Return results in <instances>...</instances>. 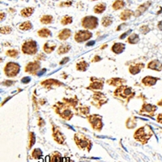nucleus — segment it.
<instances>
[{
    "label": "nucleus",
    "mask_w": 162,
    "mask_h": 162,
    "mask_svg": "<svg viewBox=\"0 0 162 162\" xmlns=\"http://www.w3.org/2000/svg\"><path fill=\"white\" fill-rule=\"evenodd\" d=\"M19 65L16 62H8L4 67V72L6 76L8 77H14L19 73Z\"/></svg>",
    "instance_id": "obj_2"
},
{
    "label": "nucleus",
    "mask_w": 162,
    "mask_h": 162,
    "mask_svg": "<svg viewBox=\"0 0 162 162\" xmlns=\"http://www.w3.org/2000/svg\"><path fill=\"white\" fill-rule=\"evenodd\" d=\"M37 34L41 37H49L51 35V32L48 29H42L41 30H39Z\"/></svg>",
    "instance_id": "obj_30"
},
{
    "label": "nucleus",
    "mask_w": 162,
    "mask_h": 162,
    "mask_svg": "<svg viewBox=\"0 0 162 162\" xmlns=\"http://www.w3.org/2000/svg\"><path fill=\"white\" fill-rule=\"evenodd\" d=\"M157 121H158L159 123H162V113L158 115V117H157Z\"/></svg>",
    "instance_id": "obj_44"
},
{
    "label": "nucleus",
    "mask_w": 162,
    "mask_h": 162,
    "mask_svg": "<svg viewBox=\"0 0 162 162\" xmlns=\"http://www.w3.org/2000/svg\"><path fill=\"white\" fill-rule=\"evenodd\" d=\"M106 8V5H105V3H98L97 5L94 6L93 11L97 14H100V13H102L105 11V10Z\"/></svg>",
    "instance_id": "obj_22"
},
{
    "label": "nucleus",
    "mask_w": 162,
    "mask_h": 162,
    "mask_svg": "<svg viewBox=\"0 0 162 162\" xmlns=\"http://www.w3.org/2000/svg\"><path fill=\"white\" fill-rule=\"evenodd\" d=\"M115 95H119L123 97H129L130 95H132V90L130 87H126V86H121V87H118L117 90L114 92Z\"/></svg>",
    "instance_id": "obj_9"
},
{
    "label": "nucleus",
    "mask_w": 162,
    "mask_h": 162,
    "mask_svg": "<svg viewBox=\"0 0 162 162\" xmlns=\"http://www.w3.org/2000/svg\"><path fill=\"white\" fill-rule=\"evenodd\" d=\"M89 123L92 124L93 129L97 130H100L102 128V122H101V117L99 115H91L87 118Z\"/></svg>",
    "instance_id": "obj_8"
},
{
    "label": "nucleus",
    "mask_w": 162,
    "mask_h": 162,
    "mask_svg": "<svg viewBox=\"0 0 162 162\" xmlns=\"http://www.w3.org/2000/svg\"><path fill=\"white\" fill-rule=\"evenodd\" d=\"M92 1H96V0H92Z\"/></svg>",
    "instance_id": "obj_51"
},
{
    "label": "nucleus",
    "mask_w": 162,
    "mask_h": 162,
    "mask_svg": "<svg viewBox=\"0 0 162 162\" xmlns=\"http://www.w3.org/2000/svg\"><path fill=\"white\" fill-rule=\"evenodd\" d=\"M97 60H100V58H99V57H97H97L93 59V62H97Z\"/></svg>",
    "instance_id": "obj_49"
},
{
    "label": "nucleus",
    "mask_w": 162,
    "mask_h": 162,
    "mask_svg": "<svg viewBox=\"0 0 162 162\" xmlns=\"http://www.w3.org/2000/svg\"><path fill=\"white\" fill-rule=\"evenodd\" d=\"M75 140L76 144L79 146V148L81 149H87V147L91 148V145H92L89 139L80 133H78L75 135Z\"/></svg>",
    "instance_id": "obj_3"
},
{
    "label": "nucleus",
    "mask_w": 162,
    "mask_h": 162,
    "mask_svg": "<svg viewBox=\"0 0 162 162\" xmlns=\"http://www.w3.org/2000/svg\"><path fill=\"white\" fill-rule=\"evenodd\" d=\"M124 82V80L119 79V78H115V79H112L108 81V84L112 85V86H120L121 84Z\"/></svg>",
    "instance_id": "obj_26"
},
{
    "label": "nucleus",
    "mask_w": 162,
    "mask_h": 162,
    "mask_svg": "<svg viewBox=\"0 0 162 162\" xmlns=\"http://www.w3.org/2000/svg\"><path fill=\"white\" fill-rule=\"evenodd\" d=\"M139 30H140V32H142V33H143V34H146L147 32H149L148 27V26H146V25L142 26V27L139 29Z\"/></svg>",
    "instance_id": "obj_40"
},
{
    "label": "nucleus",
    "mask_w": 162,
    "mask_h": 162,
    "mask_svg": "<svg viewBox=\"0 0 162 162\" xmlns=\"http://www.w3.org/2000/svg\"><path fill=\"white\" fill-rule=\"evenodd\" d=\"M156 110V107L155 105H152L147 104V105H144L143 106L142 110H141L140 112H141V113H148L153 115V113L155 112Z\"/></svg>",
    "instance_id": "obj_16"
},
{
    "label": "nucleus",
    "mask_w": 162,
    "mask_h": 162,
    "mask_svg": "<svg viewBox=\"0 0 162 162\" xmlns=\"http://www.w3.org/2000/svg\"><path fill=\"white\" fill-rule=\"evenodd\" d=\"M152 135V131L151 128L148 126H143L139 130H137V131L135 134V139L138 140L142 143H145L147 141L150 139V137Z\"/></svg>",
    "instance_id": "obj_1"
},
{
    "label": "nucleus",
    "mask_w": 162,
    "mask_h": 162,
    "mask_svg": "<svg viewBox=\"0 0 162 162\" xmlns=\"http://www.w3.org/2000/svg\"><path fill=\"white\" fill-rule=\"evenodd\" d=\"M53 21V17L51 16H42L41 18V22L44 24H50Z\"/></svg>",
    "instance_id": "obj_32"
},
{
    "label": "nucleus",
    "mask_w": 162,
    "mask_h": 162,
    "mask_svg": "<svg viewBox=\"0 0 162 162\" xmlns=\"http://www.w3.org/2000/svg\"><path fill=\"white\" fill-rule=\"evenodd\" d=\"M33 11H34L33 7H27V8H24V9L21 11V15L24 17H29V16L32 15Z\"/></svg>",
    "instance_id": "obj_28"
},
{
    "label": "nucleus",
    "mask_w": 162,
    "mask_h": 162,
    "mask_svg": "<svg viewBox=\"0 0 162 162\" xmlns=\"http://www.w3.org/2000/svg\"><path fill=\"white\" fill-rule=\"evenodd\" d=\"M54 137L55 140L58 143H63L65 141L64 135L62 134L59 130H55L54 133Z\"/></svg>",
    "instance_id": "obj_21"
},
{
    "label": "nucleus",
    "mask_w": 162,
    "mask_h": 162,
    "mask_svg": "<svg viewBox=\"0 0 162 162\" xmlns=\"http://www.w3.org/2000/svg\"><path fill=\"white\" fill-rule=\"evenodd\" d=\"M70 49H71V46L67 44H62L59 46V48L58 49V53L59 54H66V53H67L69 50H70Z\"/></svg>",
    "instance_id": "obj_23"
},
{
    "label": "nucleus",
    "mask_w": 162,
    "mask_h": 162,
    "mask_svg": "<svg viewBox=\"0 0 162 162\" xmlns=\"http://www.w3.org/2000/svg\"><path fill=\"white\" fill-rule=\"evenodd\" d=\"M124 6H125V2H124L123 0H116L114 3H113V6H113V10L117 11V10L123 8Z\"/></svg>",
    "instance_id": "obj_24"
},
{
    "label": "nucleus",
    "mask_w": 162,
    "mask_h": 162,
    "mask_svg": "<svg viewBox=\"0 0 162 162\" xmlns=\"http://www.w3.org/2000/svg\"><path fill=\"white\" fill-rule=\"evenodd\" d=\"M45 71H46V70H45V69H44L43 71H41L40 72H39V73H37V75H41L43 74V73H45Z\"/></svg>",
    "instance_id": "obj_47"
},
{
    "label": "nucleus",
    "mask_w": 162,
    "mask_h": 162,
    "mask_svg": "<svg viewBox=\"0 0 162 162\" xmlns=\"http://www.w3.org/2000/svg\"><path fill=\"white\" fill-rule=\"evenodd\" d=\"M71 5V1H67V2H63V3H61V4L59 5L60 6H70Z\"/></svg>",
    "instance_id": "obj_41"
},
{
    "label": "nucleus",
    "mask_w": 162,
    "mask_h": 162,
    "mask_svg": "<svg viewBox=\"0 0 162 162\" xmlns=\"http://www.w3.org/2000/svg\"><path fill=\"white\" fill-rule=\"evenodd\" d=\"M56 48V43L53 42H48L45 43L44 45V47H43V49L44 51L46 53V54H50L51 52H53L54 50V49Z\"/></svg>",
    "instance_id": "obj_14"
},
{
    "label": "nucleus",
    "mask_w": 162,
    "mask_h": 162,
    "mask_svg": "<svg viewBox=\"0 0 162 162\" xmlns=\"http://www.w3.org/2000/svg\"><path fill=\"white\" fill-rule=\"evenodd\" d=\"M112 23H113V19L110 16H105L102 19V25L105 26V27L110 26Z\"/></svg>",
    "instance_id": "obj_33"
},
{
    "label": "nucleus",
    "mask_w": 162,
    "mask_h": 162,
    "mask_svg": "<svg viewBox=\"0 0 162 162\" xmlns=\"http://www.w3.org/2000/svg\"><path fill=\"white\" fill-rule=\"evenodd\" d=\"M6 54L7 56L11 57V58H16V57H17V55L19 54V52L16 49H9L6 52Z\"/></svg>",
    "instance_id": "obj_36"
},
{
    "label": "nucleus",
    "mask_w": 162,
    "mask_h": 162,
    "mask_svg": "<svg viewBox=\"0 0 162 162\" xmlns=\"http://www.w3.org/2000/svg\"><path fill=\"white\" fill-rule=\"evenodd\" d=\"M19 29L21 30H24V31H27V30H29V29H32V24L30 21H26V22L23 23L19 25Z\"/></svg>",
    "instance_id": "obj_31"
},
{
    "label": "nucleus",
    "mask_w": 162,
    "mask_h": 162,
    "mask_svg": "<svg viewBox=\"0 0 162 162\" xmlns=\"http://www.w3.org/2000/svg\"><path fill=\"white\" fill-rule=\"evenodd\" d=\"M51 161H62V156L60 155V153L58 152H54L52 155Z\"/></svg>",
    "instance_id": "obj_34"
},
{
    "label": "nucleus",
    "mask_w": 162,
    "mask_h": 162,
    "mask_svg": "<svg viewBox=\"0 0 162 162\" xmlns=\"http://www.w3.org/2000/svg\"><path fill=\"white\" fill-rule=\"evenodd\" d=\"M71 23H72V18H71V16H65L61 19V24H63V25H66V24H71Z\"/></svg>",
    "instance_id": "obj_35"
},
{
    "label": "nucleus",
    "mask_w": 162,
    "mask_h": 162,
    "mask_svg": "<svg viewBox=\"0 0 162 162\" xmlns=\"http://www.w3.org/2000/svg\"><path fill=\"white\" fill-rule=\"evenodd\" d=\"M88 67V64L85 61H81L80 62H78L76 65V68L78 71H84L87 70V68Z\"/></svg>",
    "instance_id": "obj_29"
},
{
    "label": "nucleus",
    "mask_w": 162,
    "mask_h": 162,
    "mask_svg": "<svg viewBox=\"0 0 162 162\" xmlns=\"http://www.w3.org/2000/svg\"><path fill=\"white\" fill-rule=\"evenodd\" d=\"M71 35V30L67 29H64L63 30H62L61 32H59V34H58V38L60 39V40H62V41H64V40H67V38H69Z\"/></svg>",
    "instance_id": "obj_17"
},
{
    "label": "nucleus",
    "mask_w": 162,
    "mask_h": 162,
    "mask_svg": "<svg viewBox=\"0 0 162 162\" xmlns=\"http://www.w3.org/2000/svg\"><path fill=\"white\" fill-rule=\"evenodd\" d=\"M134 14L135 13L133 12L132 11H130V10H124L123 12L121 13V15H120V19H122V20H126V19H130Z\"/></svg>",
    "instance_id": "obj_19"
},
{
    "label": "nucleus",
    "mask_w": 162,
    "mask_h": 162,
    "mask_svg": "<svg viewBox=\"0 0 162 162\" xmlns=\"http://www.w3.org/2000/svg\"><path fill=\"white\" fill-rule=\"evenodd\" d=\"M22 51L25 54H35L37 51V45L34 41L24 42L22 45Z\"/></svg>",
    "instance_id": "obj_4"
},
{
    "label": "nucleus",
    "mask_w": 162,
    "mask_h": 162,
    "mask_svg": "<svg viewBox=\"0 0 162 162\" xmlns=\"http://www.w3.org/2000/svg\"><path fill=\"white\" fill-rule=\"evenodd\" d=\"M29 81H30V78L29 77H25L22 79V82L23 83H28Z\"/></svg>",
    "instance_id": "obj_43"
},
{
    "label": "nucleus",
    "mask_w": 162,
    "mask_h": 162,
    "mask_svg": "<svg viewBox=\"0 0 162 162\" xmlns=\"http://www.w3.org/2000/svg\"><path fill=\"white\" fill-rule=\"evenodd\" d=\"M59 105V106H57L56 105V112L60 114V116L64 118L66 120H70L71 118V117L73 115V113L71 112V110H69V108L67 106H65L64 105H62L61 103H58Z\"/></svg>",
    "instance_id": "obj_5"
},
{
    "label": "nucleus",
    "mask_w": 162,
    "mask_h": 162,
    "mask_svg": "<svg viewBox=\"0 0 162 162\" xmlns=\"http://www.w3.org/2000/svg\"><path fill=\"white\" fill-rule=\"evenodd\" d=\"M144 67V65L143 64L133 65V66H130V67L129 71L131 74L136 75L140 72L141 69H142V67Z\"/></svg>",
    "instance_id": "obj_20"
},
{
    "label": "nucleus",
    "mask_w": 162,
    "mask_h": 162,
    "mask_svg": "<svg viewBox=\"0 0 162 162\" xmlns=\"http://www.w3.org/2000/svg\"><path fill=\"white\" fill-rule=\"evenodd\" d=\"M125 49V45L123 43H115L112 46V51L115 54H121Z\"/></svg>",
    "instance_id": "obj_18"
},
{
    "label": "nucleus",
    "mask_w": 162,
    "mask_h": 162,
    "mask_svg": "<svg viewBox=\"0 0 162 162\" xmlns=\"http://www.w3.org/2000/svg\"><path fill=\"white\" fill-rule=\"evenodd\" d=\"M67 60H69V58H65L64 59H63V60H62V61L61 62H60V64H63V63H65V62H65V61H67Z\"/></svg>",
    "instance_id": "obj_46"
},
{
    "label": "nucleus",
    "mask_w": 162,
    "mask_h": 162,
    "mask_svg": "<svg viewBox=\"0 0 162 162\" xmlns=\"http://www.w3.org/2000/svg\"><path fill=\"white\" fill-rule=\"evenodd\" d=\"M139 41V37L138 34L136 33H133L129 36V37L127 39V42H129L130 44H136L138 43Z\"/></svg>",
    "instance_id": "obj_25"
},
{
    "label": "nucleus",
    "mask_w": 162,
    "mask_h": 162,
    "mask_svg": "<svg viewBox=\"0 0 162 162\" xmlns=\"http://www.w3.org/2000/svg\"><path fill=\"white\" fill-rule=\"evenodd\" d=\"M40 62H29V64L26 66L25 71L32 74H35L36 71H38L40 68Z\"/></svg>",
    "instance_id": "obj_11"
},
{
    "label": "nucleus",
    "mask_w": 162,
    "mask_h": 162,
    "mask_svg": "<svg viewBox=\"0 0 162 162\" xmlns=\"http://www.w3.org/2000/svg\"><path fill=\"white\" fill-rule=\"evenodd\" d=\"M148 67L152 70H155V71H161L162 70V63L161 62L157 61V60H154V61L150 62L148 65Z\"/></svg>",
    "instance_id": "obj_13"
},
{
    "label": "nucleus",
    "mask_w": 162,
    "mask_h": 162,
    "mask_svg": "<svg viewBox=\"0 0 162 162\" xmlns=\"http://www.w3.org/2000/svg\"><path fill=\"white\" fill-rule=\"evenodd\" d=\"M95 44V42H90L89 43H87V46H89V45H92Z\"/></svg>",
    "instance_id": "obj_48"
},
{
    "label": "nucleus",
    "mask_w": 162,
    "mask_h": 162,
    "mask_svg": "<svg viewBox=\"0 0 162 162\" xmlns=\"http://www.w3.org/2000/svg\"><path fill=\"white\" fill-rule=\"evenodd\" d=\"M11 32V28L9 26H5L1 28V33L2 34H8Z\"/></svg>",
    "instance_id": "obj_38"
},
{
    "label": "nucleus",
    "mask_w": 162,
    "mask_h": 162,
    "mask_svg": "<svg viewBox=\"0 0 162 162\" xmlns=\"http://www.w3.org/2000/svg\"><path fill=\"white\" fill-rule=\"evenodd\" d=\"M158 80L157 78L152 77V76H146L145 78L143 79V84L146 86H152L156 83V81Z\"/></svg>",
    "instance_id": "obj_15"
},
{
    "label": "nucleus",
    "mask_w": 162,
    "mask_h": 162,
    "mask_svg": "<svg viewBox=\"0 0 162 162\" xmlns=\"http://www.w3.org/2000/svg\"><path fill=\"white\" fill-rule=\"evenodd\" d=\"M150 5H151V2H147V3H144L143 4H142V5H140V6L137 8V10H136V12L135 13V16H139L140 15H142L143 13L148 10V8L150 6Z\"/></svg>",
    "instance_id": "obj_12"
},
{
    "label": "nucleus",
    "mask_w": 162,
    "mask_h": 162,
    "mask_svg": "<svg viewBox=\"0 0 162 162\" xmlns=\"http://www.w3.org/2000/svg\"><path fill=\"white\" fill-rule=\"evenodd\" d=\"M29 138H30V143H29V148H32V146L34 144V143H35L36 139H35V135H34V134H33V132H31L30 133V135H29Z\"/></svg>",
    "instance_id": "obj_39"
},
{
    "label": "nucleus",
    "mask_w": 162,
    "mask_h": 162,
    "mask_svg": "<svg viewBox=\"0 0 162 162\" xmlns=\"http://www.w3.org/2000/svg\"><path fill=\"white\" fill-rule=\"evenodd\" d=\"M130 32H131V30H129V31H128V32H125V33H123V35L121 36V37H120V39H123V38H125V37H126V36L128 35V34H129V33H130Z\"/></svg>",
    "instance_id": "obj_42"
},
{
    "label": "nucleus",
    "mask_w": 162,
    "mask_h": 162,
    "mask_svg": "<svg viewBox=\"0 0 162 162\" xmlns=\"http://www.w3.org/2000/svg\"><path fill=\"white\" fill-rule=\"evenodd\" d=\"M158 29H160V30H162V20L161 21V22H159L158 24Z\"/></svg>",
    "instance_id": "obj_45"
},
{
    "label": "nucleus",
    "mask_w": 162,
    "mask_h": 162,
    "mask_svg": "<svg viewBox=\"0 0 162 162\" xmlns=\"http://www.w3.org/2000/svg\"><path fill=\"white\" fill-rule=\"evenodd\" d=\"M93 104L97 107V108H100L103 104H105L107 101L106 97H105V95L103 93H100V92H97L95 93L93 96Z\"/></svg>",
    "instance_id": "obj_10"
},
{
    "label": "nucleus",
    "mask_w": 162,
    "mask_h": 162,
    "mask_svg": "<svg viewBox=\"0 0 162 162\" xmlns=\"http://www.w3.org/2000/svg\"><path fill=\"white\" fill-rule=\"evenodd\" d=\"M42 152L41 151V149L37 148L34 149V151L32 152V156L35 159H40L42 157Z\"/></svg>",
    "instance_id": "obj_37"
},
{
    "label": "nucleus",
    "mask_w": 162,
    "mask_h": 162,
    "mask_svg": "<svg viewBox=\"0 0 162 162\" xmlns=\"http://www.w3.org/2000/svg\"><path fill=\"white\" fill-rule=\"evenodd\" d=\"M89 87L91 88H93V89H101L103 87V83L100 80L92 81L89 85Z\"/></svg>",
    "instance_id": "obj_27"
},
{
    "label": "nucleus",
    "mask_w": 162,
    "mask_h": 162,
    "mask_svg": "<svg viewBox=\"0 0 162 162\" xmlns=\"http://www.w3.org/2000/svg\"><path fill=\"white\" fill-rule=\"evenodd\" d=\"M158 105H161V106H162V100L160 101V102H158Z\"/></svg>",
    "instance_id": "obj_50"
},
{
    "label": "nucleus",
    "mask_w": 162,
    "mask_h": 162,
    "mask_svg": "<svg viewBox=\"0 0 162 162\" xmlns=\"http://www.w3.org/2000/svg\"><path fill=\"white\" fill-rule=\"evenodd\" d=\"M82 25L87 29H96L98 25V19L94 16H86L82 20Z\"/></svg>",
    "instance_id": "obj_6"
},
{
    "label": "nucleus",
    "mask_w": 162,
    "mask_h": 162,
    "mask_svg": "<svg viewBox=\"0 0 162 162\" xmlns=\"http://www.w3.org/2000/svg\"><path fill=\"white\" fill-rule=\"evenodd\" d=\"M92 32H90L87 30H82V31H79L75 33V40L79 43L80 42H85L87 41L88 39H90L92 37Z\"/></svg>",
    "instance_id": "obj_7"
}]
</instances>
